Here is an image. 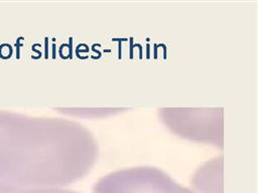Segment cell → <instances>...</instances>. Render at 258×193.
I'll return each mask as SVG.
<instances>
[{
	"instance_id": "1",
	"label": "cell",
	"mask_w": 258,
	"mask_h": 193,
	"mask_svg": "<svg viewBox=\"0 0 258 193\" xmlns=\"http://www.w3.org/2000/svg\"><path fill=\"white\" fill-rule=\"evenodd\" d=\"M98 155L95 135L80 122L0 109V180L64 187L86 177Z\"/></svg>"
},
{
	"instance_id": "2",
	"label": "cell",
	"mask_w": 258,
	"mask_h": 193,
	"mask_svg": "<svg viewBox=\"0 0 258 193\" xmlns=\"http://www.w3.org/2000/svg\"><path fill=\"white\" fill-rule=\"evenodd\" d=\"M93 193H195L151 166L120 169L100 178Z\"/></svg>"
},
{
	"instance_id": "3",
	"label": "cell",
	"mask_w": 258,
	"mask_h": 193,
	"mask_svg": "<svg viewBox=\"0 0 258 193\" xmlns=\"http://www.w3.org/2000/svg\"><path fill=\"white\" fill-rule=\"evenodd\" d=\"M0 193H81L63 187H32L0 180Z\"/></svg>"
}]
</instances>
